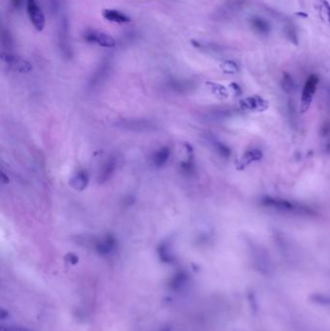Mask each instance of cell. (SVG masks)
Masks as SVG:
<instances>
[{
    "mask_svg": "<svg viewBox=\"0 0 330 331\" xmlns=\"http://www.w3.org/2000/svg\"><path fill=\"white\" fill-rule=\"evenodd\" d=\"M251 23L253 28L260 34H267L270 30L268 23L261 17H253Z\"/></svg>",
    "mask_w": 330,
    "mask_h": 331,
    "instance_id": "obj_8",
    "label": "cell"
},
{
    "mask_svg": "<svg viewBox=\"0 0 330 331\" xmlns=\"http://www.w3.org/2000/svg\"><path fill=\"white\" fill-rule=\"evenodd\" d=\"M222 68L225 72L226 73H235L238 71V67L236 65V63H234L233 61H226L222 64Z\"/></svg>",
    "mask_w": 330,
    "mask_h": 331,
    "instance_id": "obj_12",
    "label": "cell"
},
{
    "mask_svg": "<svg viewBox=\"0 0 330 331\" xmlns=\"http://www.w3.org/2000/svg\"><path fill=\"white\" fill-rule=\"evenodd\" d=\"M264 205L270 208L275 209L276 210L283 211V212H289V213H306L307 209L302 207L295 206L289 202L282 201V200H276V199H265Z\"/></svg>",
    "mask_w": 330,
    "mask_h": 331,
    "instance_id": "obj_3",
    "label": "cell"
},
{
    "mask_svg": "<svg viewBox=\"0 0 330 331\" xmlns=\"http://www.w3.org/2000/svg\"><path fill=\"white\" fill-rule=\"evenodd\" d=\"M11 2H12L13 6H14L15 8H18V7L20 6L22 0H11Z\"/></svg>",
    "mask_w": 330,
    "mask_h": 331,
    "instance_id": "obj_16",
    "label": "cell"
},
{
    "mask_svg": "<svg viewBox=\"0 0 330 331\" xmlns=\"http://www.w3.org/2000/svg\"><path fill=\"white\" fill-rule=\"evenodd\" d=\"M102 15L104 18H106L109 21L116 22L119 24L123 23H128L131 21V18L124 13L118 11V10H113V9H105L102 12Z\"/></svg>",
    "mask_w": 330,
    "mask_h": 331,
    "instance_id": "obj_7",
    "label": "cell"
},
{
    "mask_svg": "<svg viewBox=\"0 0 330 331\" xmlns=\"http://www.w3.org/2000/svg\"><path fill=\"white\" fill-rule=\"evenodd\" d=\"M318 83H319V79L316 75H311L306 84H305V87H304V89H303V95H302V103H303V106L305 105H309V103L311 102L312 100V97L316 91V88H317V86H318Z\"/></svg>",
    "mask_w": 330,
    "mask_h": 331,
    "instance_id": "obj_6",
    "label": "cell"
},
{
    "mask_svg": "<svg viewBox=\"0 0 330 331\" xmlns=\"http://www.w3.org/2000/svg\"><path fill=\"white\" fill-rule=\"evenodd\" d=\"M320 2H321V4H322V6L326 9L327 15H328V17H329L330 22V4L327 0H320Z\"/></svg>",
    "mask_w": 330,
    "mask_h": 331,
    "instance_id": "obj_14",
    "label": "cell"
},
{
    "mask_svg": "<svg viewBox=\"0 0 330 331\" xmlns=\"http://www.w3.org/2000/svg\"><path fill=\"white\" fill-rule=\"evenodd\" d=\"M26 12L28 17L34 26V28L41 32L46 25V17L45 14L35 0H27L26 1Z\"/></svg>",
    "mask_w": 330,
    "mask_h": 331,
    "instance_id": "obj_1",
    "label": "cell"
},
{
    "mask_svg": "<svg viewBox=\"0 0 330 331\" xmlns=\"http://www.w3.org/2000/svg\"><path fill=\"white\" fill-rule=\"evenodd\" d=\"M87 177L83 173L78 174L76 177L73 179V186L76 189H80V190L84 189L87 186Z\"/></svg>",
    "mask_w": 330,
    "mask_h": 331,
    "instance_id": "obj_9",
    "label": "cell"
},
{
    "mask_svg": "<svg viewBox=\"0 0 330 331\" xmlns=\"http://www.w3.org/2000/svg\"><path fill=\"white\" fill-rule=\"evenodd\" d=\"M169 155H170V151L166 148L164 149H161V151H159L156 155H155V158H154V161L155 163L158 165V166H161L163 165L169 158Z\"/></svg>",
    "mask_w": 330,
    "mask_h": 331,
    "instance_id": "obj_10",
    "label": "cell"
},
{
    "mask_svg": "<svg viewBox=\"0 0 330 331\" xmlns=\"http://www.w3.org/2000/svg\"><path fill=\"white\" fill-rule=\"evenodd\" d=\"M1 331H29L25 329L19 328V327H8V328H1Z\"/></svg>",
    "mask_w": 330,
    "mask_h": 331,
    "instance_id": "obj_15",
    "label": "cell"
},
{
    "mask_svg": "<svg viewBox=\"0 0 330 331\" xmlns=\"http://www.w3.org/2000/svg\"></svg>",
    "mask_w": 330,
    "mask_h": 331,
    "instance_id": "obj_17",
    "label": "cell"
},
{
    "mask_svg": "<svg viewBox=\"0 0 330 331\" xmlns=\"http://www.w3.org/2000/svg\"><path fill=\"white\" fill-rule=\"evenodd\" d=\"M84 39L89 43H95L104 48H114L115 40L112 36L96 29H87L84 33Z\"/></svg>",
    "mask_w": 330,
    "mask_h": 331,
    "instance_id": "obj_2",
    "label": "cell"
},
{
    "mask_svg": "<svg viewBox=\"0 0 330 331\" xmlns=\"http://www.w3.org/2000/svg\"><path fill=\"white\" fill-rule=\"evenodd\" d=\"M113 243H114V241L112 240V238L108 237V238H106L104 241H102V242L99 244L98 249H99V251H100L101 253H108V252H110V250L112 249Z\"/></svg>",
    "mask_w": 330,
    "mask_h": 331,
    "instance_id": "obj_11",
    "label": "cell"
},
{
    "mask_svg": "<svg viewBox=\"0 0 330 331\" xmlns=\"http://www.w3.org/2000/svg\"><path fill=\"white\" fill-rule=\"evenodd\" d=\"M1 58L2 60L8 64L10 67H12L13 69L18 71V72H21V73H25V72H29L31 71L32 67L31 65L25 61V60H22L20 59L19 57L17 56H15L13 54H10V53H2L1 54Z\"/></svg>",
    "mask_w": 330,
    "mask_h": 331,
    "instance_id": "obj_5",
    "label": "cell"
},
{
    "mask_svg": "<svg viewBox=\"0 0 330 331\" xmlns=\"http://www.w3.org/2000/svg\"><path fill=\"white\" fill-rule=\"evenodd\" d=\"M283 87H284V89L286 90H292L293 87H294V83H293V80L290 76H285L284 77V80H283Z\"/></svg>",
    "mask_w": 330,
    "mask_h": 331,
    "instance_id": "obj_13",
    "label": "cell"
},
{
    "mask_svg": "<svg viewBox=\"0 0 330 331\" xmlns=\"http://www.w3.org/2000/svg\"><path fill=\"white\" fill-rule=\"evenodd\" d=\"M58 42L61 51L64 52V54L70 56L72 54V52L69 44V23L66 17H63L59 23Z\"/></svg>",
    "mask_w": 330,
    "mask_h": 331,
    "instance_id": "obj_4",
    "label": "cell"
}]
</instances>
